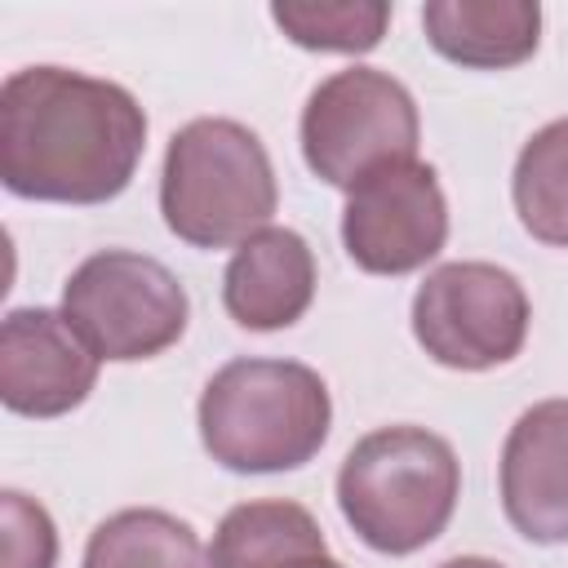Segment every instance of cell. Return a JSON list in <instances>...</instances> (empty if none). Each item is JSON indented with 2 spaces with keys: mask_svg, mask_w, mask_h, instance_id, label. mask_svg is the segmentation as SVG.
Masks as SVG:
<instances>
[{
  "mask_svg": "<svg viewBox=\"0 0 568 568\" xmlns=\"http://www.w3.org/2000/svg\"><path fill=\"white\" fill-rule=\"evenodd\" d=\"M528 293L497 262H444L413 293L417 346L457 373L510 364L528 337Z\"/></svg>",
  "mask_w": 568,
  "mask_h": 568,
  "instance_id": "7",
  "label": "cell"
},
{
  "mask_svg": "<svg viewBox=\"0 0 568 568\" xmlns=\"http://www.w3.org/2000/svg\"><path fill=\"white\" fill-rule=\"evenodd\" d=\"M422 31L439 58L475 71H501L537 53L541 4L537 0H426Z\"/></svg>",
  "mask_w": 568,
  "mask_h": 568,
  "instance_id": "12",
  "label": "cell"
},
{
  "mask_svg": "<svg viewBox=\"0 0 568 568\" xmlns=\"http://www.w3.org/2000/svg\"><path fill=\"white\" fill-rule=\"evenodd\" d=\"M280 204L262 138L226 115H200L169 138L160 169L164 226L191 248H231L271 226Z\"/></svg>",
  "mask_w": 568,
  "mask_h": 568,
  "instance_id": "4",
  "label": "cell"
},
{
  "mask_svg": "<svg viewBox=\"0 0 568 568\" xmlns=\"http://www.w3.org/2000/svg\"><path fill=\"white\" fill-rule=\"evenodd\" d=\"M501 510L537 546L568 541V399L524 408L501 444Z\"/></svg>",
  "mask_w": 568,
  "mask_h": 568,
  "instance_id": "10",
  "label": "cell"
},
{
  "mask_svg": "<svg viewBox=\"0 0 568 568\" xmlns=\"http://www.w3.org/2000/svg\"><path fill=\"white\" fill-rule=\"evenodd\" d=\"M324 550V528L306 506L288 497H266L240 501L222 515L209 546V568H288L293 559Z\"/></svg>",
  "mask_w": 568,
  "mask_h": 568,
  "instance_id": "13",
  "label": "cell"
},
{
  "mask_svg": "<svg viewBox=\"0 0 568 568\" xmlns=\"http://www.w3.org/2000/svg\"><path fill=\"white\" fill-rule=\"evenodd\" d=\"M98 355L62 311L18 306L0 324V399L18 417H62L98 382Z\"/></svg>",
  "mask_w": 568,
  "mask_h": 568,
  "instance_id": "9",
  "label": "cell"
},
{
  "mask_svg": "<svg viewBox=\"0 0 568 568\" xmlns=\"http://www.w3.org/2000/svg\"><path fill=\"white\" fill-rule=\"evenodd\" d=\"M417 102L377 67H346L320 80L302 106V155L306 169L342 191L364 178L417 160Z\"/></svg>",
  "mask_w": 568,
  "mask_h": 568,
  "instance_id": "5",
  "label": "cell"
},
{
  "mask_svg": "<svg viewBox=\"0 0 568 568\" xmlns=\"http://www.w3.org/2000/svg\"><path fill=\"white\" fill-rule=\"evenodd\" d=\"M333 422L324 377L297 359H231L200 395L204 453L235 475L306 466Z\"/></svg>",
  "mask_w": 568,
  "mask_h": 568,
  "instance_id": "2",
  "label": "cell"
},
{
  "mask_svg": "<svg viewBox=\"0 0 568 568\" xmlns=\"http://www.w3.org/2000/svg\"><path fill=\"white\" fill-rule=\"evenodd\" d=\"M271 22L311 53H368L390 27L386 0H275Z\"/></svg>",
  "mask_w": 568,
  "mask_h": 568,
  "instance_id": "16",
  "label": "cell"
},
{
  "mask_svg": "<svg viewBox=\"0 0 568 568\" xmlns=\"http://www.w3.org/2000/svg\"><path fill=\"white\" fill-rule=\"evenodd\" d=\"M448 240V200L439 173L422 160L390 164L346 191L342 244L368 275H408Z\"/></svg>",
  "mask_w": 568,
  "mask_h": 568,
  "instance_id": "8",
  "label": "cell"
},
{
  "mask_svg": "<svg viewBox=\"0 0 568 568\" xmlns=\"http://www.w3.org/2000/svg\"><path fill=\"white\" fill-rule=\"evenodd\" d=\"M226 315L240 328L275 333L297 324L315 302V253L288 226H266L248 235L222 275Z\"/></svg>",
  "mask_w": 568,
  "mask_h": 568,
  "instance_id": "11",
  "label": "cell"
},
{
  "mask_svg": "<svg viewBox=\"0 0 568 568\" xmlns=\"http://www.w3.org/2000/svg\"><path fill=\"white\" fill-rule=\"evenodd\" d=\"M288 568H346V564H337V559L324 550V555H306V559H293Z\"/></svg>",
  "mask_w": 568,
  "mask_h": 568,
  "instance_id": "19",
  "label": "cell"
},
{
  "mask_svg": "<svg viewBox=\"0 0 568 568\" xmlns=\"http://www.w3.org/2000/svg\"><path fill=\"white\" fill-rule=\"evenodd\" d=\"M62 315L98 359L133 364L169 351L191 320L182 280L133 248L84 257L62 284Z\"/></svg>",
  "mask_w": 568,
  "mask_h": 568,
  "instance_id": "6",
  "label": "cell"
},
{
  "mask_svg": "<svg viewBox=\"0 0 568 568\" xmlns=\"http://www.w3.org/2000/svg\"><path fill=\"white\" fill-rule=\"evenodd\" d=\"M146 151V111L71 67H22L0 89V178L22 200L106 204Z\"/></svg>",
  "mask_w": 568,
  "mask_h": 568,
  "instance_id": "1",
  "label": "cell"
},
{
  "mask_svg": "<svg viewBox=\"0 0 568 568\" xmlns=\"http://www.w3.org/2000/svg\"><path fill=\"white\" fill-rule=\"evenodd\" d=\"M510 195L532 240L568 248V120H550L524 142Z\"/></svg>",
  "mask_w": 568,
  "mask_h": 568,
  "instance_id": "15",
  "label": "cell"
},
{
  "mask_svg": "<svg viewBox=\"0 0 568 568\" xmlns=\"http://www.w3.org/2000/svg\"><path fill=\"white\" fill-rule=\"evenodd\" d=\"M0 524H4V568H53L58 532L40 501L18 488L0 493Z\"/></svg>",
  "mask_w": 568,
  "mask_h": 568,
  "instance_id": "17",
  "label": "cell"
},
{
  "mask_svg": "<svg viewBox=\"0 0 568 568\" xmlns=\"http://www.w3.org/2000/svg\"><path fill=\"white\" fill-rule=\"evenodd\" d=\"M457 497V453L426 426H377L337 470L342 519L377 555H413L430 546L448 528Z\"/></svg>",
  "mask_w": 568,
  "mask_h": 568,
  "instance_id": "3",
  "label": "cell"
},
{
  "mask_svg": "<svg viewBox=\"0 0 568 568\" xmlns=\"http://www.w3.org/2000/svg\"><path fill=\"white\" fill-rule=\"evenodd\" d=\"M80 568H209V550L186 519L155 506H129L89 532Z\"/></svg>",
  "mask_w": 568,
  "mask_h": 568,
  "instance_id": "14",
  "label": "cell"
},
{
  "mask_svg": "<svg viewBox=\"0 0 568 568\" xmlns=\"http://www.w3.org/2000/svg\"><path fill=\"white\" fill-rule=\"evenodd\" d=\"M435 568H506V564L484 559V555H457V559H444V564H435Z\"/></svg>",
  "mask_w": 568,
  "mask_h": 568,
  "instance_id": "18",
  "label": "cell"
}]
</instances>
